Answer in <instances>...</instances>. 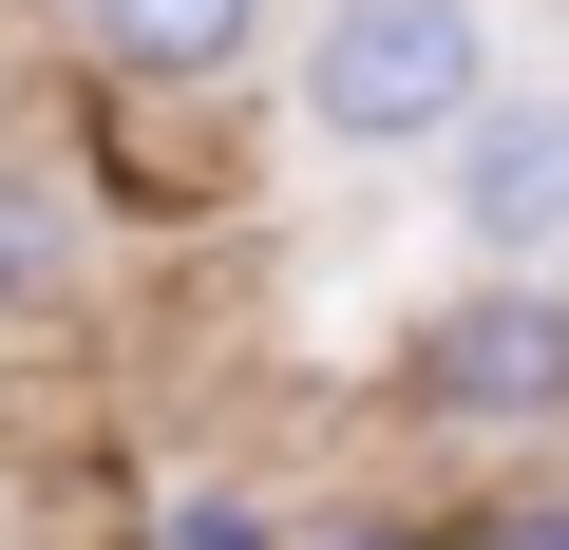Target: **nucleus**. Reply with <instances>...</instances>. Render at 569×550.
Segmentation results:
<instances>
[{
  "instance_id": "nucleus-1",
  "label": "nucleus",
  "mask_w": 569,
  "mask_h": 550,
  "mask_svg": "<svg viewBox=\"0 0 569 550\" xmlns=\"http://www.w3.org/2000/svg\"><path fill=\"white\" fill-rule=\"evenodd\" d=\"M493 96H512L493 0H305V39H284V114L342 171H437Z\"/></svg>"
},
{
  "instance_id": "nucleus-2",
  "label": "nucleus",
  "mask_w": 569,
  "mask_h": 550,
  "mask_svg": "<svg viewBox=\"0 0 569 550\" xmlns=\"http://www.w3.org/2000/svg\"><path fill=\"white\" fill-rule=\"evenodd\" d=\"M399 418L418 437H569V266H475L456 304H418Z\"/></svg>"
},
{
  "instance_id": "nucleus-3",
  "label": "nucleus",
  "mask_w": 569,
  "mask_h": 550,
  "mask_svg": "<svg viewBox=\"0 0 569 550\" xmlns=\"http://www.w3.org/2000/svg\"><path fill=\"white\" fill-rule=\"evenodd\" d=\"M437 209L475 266H569V77H512L456 152H437Z\"/></svg>"
},
{
  "instance_id": "nucleus-4",
  "label": "nucleus",
  "mask_w": 569,
  "mask_h": 550,
  "mask_svg": "<svg viewBox=\"0 0 569 550\" xmlns=\"http://www.w3.org/2000/svg\"><path fill=\"white\" fill-rule=\"evenodd\" d=\"M266 20H284V0H58L77 77H133V96H228L266 58Z\"/></svg>"
},
{
  "instance_id": "nucleus-5",
  "label": "nucleus",
  "mask_w": 569,
  "mask_h": 550,
  "mask_svg": "<svg viewBox=\"0 0 569 550\" xmlns=\"http://www.w3.org/2000/svg\"><path fill=\"white\" fill-rule=\"evenodd\" d=\"M77 266H96V209L58 152H0V323H58L77 304Z\"/></svg>"
},
{
  "instance_id": "nucleus-6",
  "label": "nucleus",
  "mask_w": 569,
  "mask_h": 550,
  "mask_svg": "<svg viewBox=\"0 0 569 550\" xmlns=\"http://www.w3.org/2000/svg\"><path fill=\"white\" fill-rule=\"evenodd\" d=\"M133 550H284V512H266V493H247V474H171V493H152V531H133Z\"/></svg>"
},
{
  "instance_id": "nucleus-7",
  "label": "nucleus",
  "mask_w": 569,
  "mask_h": 550,
  "mask_svg": "<svg viewBox=\"0 0 569 550\" xmlns=\"http://www.w3.org/2000/svg\"><path fill=\"white\" fill-rule=\"evenodd\" d=\"M475 550H569V474H512V493L475 512Z\"/></svg>"
},
{
  "instance_id": "nucleus-8",
  "label": "nucleus",
  "mask_w": 569,
  "mask_h": 550,
  "mask_svg": "<svg viewBox=\"0 0 569 550\" xmlns=\"http://www.w3.org/2000/svg\"><path fill=\"white\" fill-rule=\"evenodd\" d=\"M323 550H475V531H418V512H361V531H323Z\"/></svg>"
},
{
  "instance_id": "nucleus-9",
  "label": "nucleus",
  "mask_w": 569,
  "mask_h": 550,
  "mask_svg": "<svg viewBox=\"0 0 569 550\" xmlns=\"http://www.w3.org/2000/svg\"><path fill=\"white\" fill-rule=\"evenodd\" d=\"M550 39H569V0H550Z\"/></svg>"
}]
</instances>
